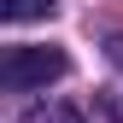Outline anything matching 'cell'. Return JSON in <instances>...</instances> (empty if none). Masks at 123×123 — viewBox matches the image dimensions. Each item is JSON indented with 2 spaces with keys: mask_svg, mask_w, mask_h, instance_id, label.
<instances>
[{
  "mask_svg": "<svg viewBox=\"0 0 123 123\" xmlns=\"http://www.w3.org/2000/svg\"><path fill=\"white\" fill-rule=\"evenodd\" d=\"M111 53H117V59H123V41H111Z\"/></svg>",
  "mask_w": 123,
  "mask_h": 123,
  "instance_id": "5",
  "label": "cell"
},
{
  "mask_svg": "<svg viewBox=\"0 0 123 123\" xmlns=\"http://www.w3.org/2000/svg\"><path fill=\"white\" fill-rule=\"evenodd\" d=\"M18 123H82V111H76V105H65V100H41V105H29Z\"/></svg>",
  "mask_w": 123,
  "mask_h": 123,
  "instance_id": "3",
  "label": "cell"
},
{
  "mask_svg": "<svg viewBox=\"0 0 123 123\" xmlns=\"http://www.w3.org/2000/svg\"><path fill=\"white\" fill-rule=\"evenodd\" d=\"M94 105H100L111 123H123V94H117V88H100V94H94Z\"/></svg>",
  "mask_w": 123,
  "mask_h": 123,
  "instance_id": "4",
  "label": "cell"
},
{
  "mask_svg": "<svg viewBox=\"0 0 123 123\" xmlns=\"http://www.w3.org/2000/svg\"><path fill=\"white\" fill-rule=\"evenodd\" d=\"M59 76H70V53L65 47H6V59H0V82H6L12 94L47 88Z\"/></svg>",
  "mask_w": 123,
  "mask_h": 123,
  "instance_id": "1",
  "label": "cell"
},
{
  "mask_svg": "<svg viewBox=\"0 0 123 123\" xmlns=\"http://www.w3.org/2000/svg\"><path fill=\"white\" fill-rule=\"evenodd\" d=\"M59 0H0V18L6 24H35V18H53Z\"/></svg>",
  "mask_w": 123,
  "mask_h": 123,
  "instance_id": "2",
  "label": "cell"
}]
</instances>
